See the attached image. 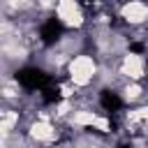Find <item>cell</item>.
Returning a JSON list of instances; mask_svg holds the SVG:
<instances>
[{
	"mask_svg": "<svg viewBox=\"0 0 148 148\" xmlns=\"http://www.w3.org/2000/svg\"><path fill=\"white\" fill-rule=\"evenodd\" d=\"M118 18L130 30L132 28H146L148 25V2L146 0H125L118 7Z\"/></svg>",
	"mask_w": 148,
	"mask_h": 148,
	"instance_id": "obj_3",
	"label": "cell"
},
{
	"mask_svg": "<svg viewBox=\"0 0 148 148\" xmlns=\"http://www.w3.org/2000/svg\"><path fill=\"white\" fill-rule=\"evenodd\" d=\"M67 81L74 83L79 90L90 88L92 83H97V74H99V60L92 53H76L72 56V60L67 62Z\"/></svg>",
	"mask_w": 148,
	"mask_h": 148,
	"instance_id": "obj_1",
	"label": "cell"
},
{
	"mask_svg": "<svg viewBox=\"0 0 148 148\" xmlns=\"http://www.w3.org/2000/svg\"><path fill=\"white\" fill-rule=\"evenodd\" d=\"M118 99L123 104H141L146 102V88L139 83V81H125L120 88H118Z\"/></svg>",
	"mask_w": 148,
	"mask_h": 148,
	"instance_id": "obj_5",
	"label": "cell"
},
{
	"mask_svg": "<svg viewBox=\"0 0 148 148\" xmlns=\"http://www.w3.org/2000/svg\"><path fill=\"white\" fill-rule=\"evenodd\" d=\"M53 14L65 30H86L88 25V14L81 0H56Z\"/></svg>",
	"mask_w": 148,
	"mask_h": 148,
	"instance_id": "obj_2",
	"label": "cell"
},
{
	"mask_svg": "<svg viewBox=\"0 0 148 148\" xmlns=\"http://www.w3.org/2000/svg\"><path fill=\"white\" fill-rule=\"evenodd\" d=\"M118 72L127 79V81H143L148 79V67H146V58L136 51H127L125 56H120L118 60Z\"/></svg>",
	"mask_w": 148,
	"mask_h": 148,
	"instance_id": "obj_4",
	"label": "cell"
}]
</instances>
